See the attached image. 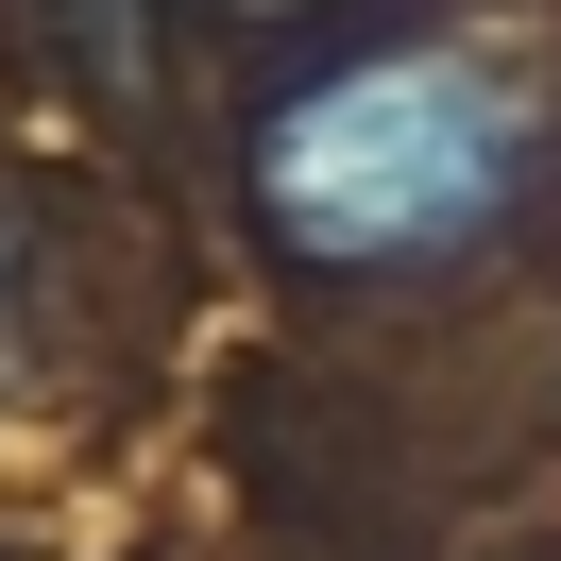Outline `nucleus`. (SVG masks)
Wrapping results in <instances>:
<instances>
[{
    "mask_svg": "<svg viewBox=\"0 0 561 561\" xmlns=\"http://www.w3.org/2000/svg\"><path fill=\"white\" fill-rule=\"evenodd\" d=\"M527 153L545 119L477 51H357L255 119V221L307 273H425L527 205Z\"/></svg>",
    "mask_w": 561,
    "mask_h": 561,
    "instance_id": "nucleus-1",
    "label": "nucleus"
},
{
    "mask_svg": "<svg viewBox=\"0 0 561 561\" xmlns=\"http://www.w3.org/2000/svg\"><path fill=\"white\" fill-rule=\"evenodd\" d=\"M255 18H289V0H255Z\"/></svg>",
    "mask_w": 561,
    "mask_h": 561,
    "instance_id": "nucleus-2",
    "label": "nucleus"
}]
</instances>
